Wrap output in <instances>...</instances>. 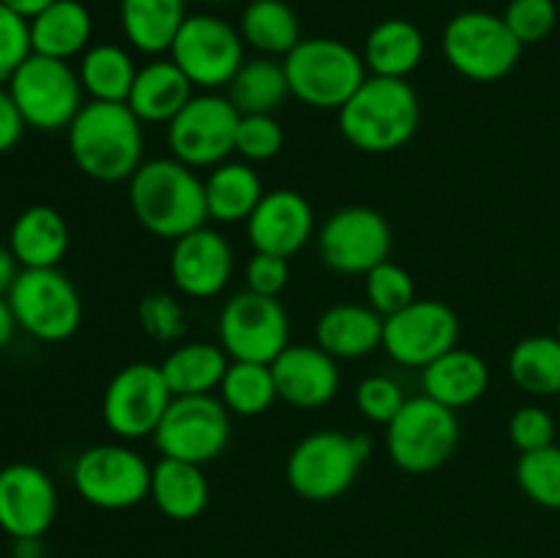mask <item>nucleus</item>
Wrapping results in <instances>:
<instances>
[{
	"instance_id": "obj_1",
	"label": "nucleus",
	"mask_w": 560,
	"mask_h": 558,
	"mask_svg": "<svg viewBox=\"0 0 560 558\" xmlns=\"http://www.w3.org/2000/svg\"><path fill=\"white\" fill-rule=\"evenodd\" d=\"M66 140L77 170L102 184L129 181L145 162L142 120L126 102H85Z\"/></svg>"
},
{
	"instance_id": "obj_2",
	"label": "nucleus",
	"mask_w": 560,
	"mask_h": 558,
	"mask_svg": "<svg viewBox=\"0 0 560 558\" xmlns=\"http://www.w3.org/2000/svg\"><path fill=\"white\" fill-rule=\"evenodd\" d=\"M129 206L148 233L178 241L191 230L206 228V181L175 156L151 159L129 178Z\"/></svg>"
},
{
	"instance_id": "obj_3",
	"label": "nucleus",
	"mask_w": 560,
	"mask_h": 558,
	"mask_svg": "<svg viewBox=\"0 0 560 558\" xmlns=\"http://www.w3.org/2000/svg\"><path fill=\"white\" fill-rule=\"evenodd\" d=\"M337 115L350 146L364 153H392L416 135L421 104L408 80L370 74Z\"/></svg>"
},
{
	"instance_id": "obj_4",
	"label": "nucleus",
	"mask_w": 560,
	"mask_h": 558,
	"mask_svg": "<svg viewBox=\"0 0 560 558\" xmlns=\"http://www.w3.org/2000/svg\"><path fill=\"white\" fill-rule=\"evenodd\" d=\"M370 454L372 441L364 432H310L295 443L284 465L290 490L312 503L334 501L353 487Z\"/></svg>"
},
{
	"instance_id": "obj_5",
	"label": "nucleus",
	"mask_w": 560,
	"mask_h": 558,
	"mask_svg": "<svg viewBox=\"0 0 560 558\" xmlns=\"http://www.w3.org/2000/svg\"><path fill=\"white\" fill-rule=\"evenodd\" d=\"M290 96L312 109H342L366 80L364 55L339 38H301L282 60Z\"/></svg>"
},
{
	"instance_id": "obj_6",
	"label": "nucleus",
	"mask_w": 560,
	"mask_h": 558,
	"mask_svg": "<svg viewBox=\"0 0 560 558\" xmlns=\"http://www.w3.org/2000/svg\"><path fill=\"white\" fill-rule=\"evenodd\" d=\"M459 443L457 410L427 394L410 397L386 425V449L405 474H430L448 463Z\"/></svg>"
},
{
	"instance_id": "obj_7",
	"label": "nucleus",
	"mask_w": 560,
	"mask_h": 558,
	"mask_svg": "<svg viewBox=\"0 0 560 558\" xmlns=\"http://www.w3.org/2000/svg\"><path fill=\"white\" fill-rule=\"evenodd\" d=\"M25 126L36 131H63L85 104L80 74L69 60L33 53L5 82Z\"/></svg>"
},
{
	"instance_id": "obj_8",
	"label": "nucleus",
	"mask_w": 560,
	"mask_h": 558,
	"mask_svg": "<svg viewBox=\"0 0 560 558\" xmlns=\"http://www.w3.org/2000/svg\"><path fill=\"white\" fill-rule=\"evenodd\" d=\"M16 326L38 342H66L82 323V299L60 268H20L5 293Z\"/></svg>"
},
{
	"instance_id": "obj_9",
	"label": "nucleus",
	"mask_w": 560,
	"mask_h": 558,
	"mask_svg": "<svg viewBox=\"0 0 560 558\" xmlns=\"http://www.w3.org/2000/svg\"><path fill=\"white\" fill-rule=\"evenodd\" d=\"M153 465L126 443H96L74 460L77 496L104 512H124L151 498Z\"/></svg>"
},
{
	"instance_id": "obj_10",
	"label": "nucleus",
	"mask_w": 560,
	"mask_h": 558,
	"mask_svg": "<svg viewBox=\"0 0 560 558\" xmlns=\"http://www.w3.org/2000/svg\"><path fill=\"white\" fill-rule=\"evenodd\" d=\"M443 55L465 80L495 82L517 66L523 44L506 20L490 11H463L443 31Z\"/></svg>"
},
{
	"instance_id": "obj_11",
	"label": "nucleus",
	"mask_w": 560,
	"mask_h": 558,
	"mask_svg": "<svg viewBox=\"0 0 560 558\" xmlns=\"http://www.w3.org/2000/svg\"><path fill=\"white\" fill-rule=\"evenodd\" d=\"M241 113L228 96L213 91L195 93L167 124V146L178 162L191 170L217 167L235 153V131Z\"/></svg>"
},
{
	"instance_id": "obj_12",
	"label": "nucleus",
	"mask_w": 560,
	"mask_h": 558,
	"mask_svg": "<svg viewBox=\"0 0 560 558\" xmlns=\"http://www.w3.org/2000/svg\"><path fill=\"white\" fill-rule=\"evenodd\" d=\"M217 328L219 345L233 361L271 364L290 345V317L282 301L252 290L224 301Z\"/></svg>"
},
{
	"instance_id": "obj_13",
	"label": "nucleus",
	"mask_w": 560,
	"mask_h": 558,
	"mask_svg": "<svg viewBox=\"0 0 560 558\" xmlns=\"http://www.w3.org/2000/svg\"><path fill=\"white\" fill-rule=\"evenodd\" d=\"M162 457L206 465L230 443V410L213 394L173 397L153 432Z\"/></svg>"
},
{
	"instance_id": "obj_14",
	"label": "nucleus",
	"mask_w": 560,
	"mask_h": 558,
	"mask_svg": "<svg viewBox=\"0 0 560 558\" xmlns=\"http://www.w3.org/2000/svg\"><path fill=\"white\" fill-rule=\"evenodd\" d=\"M173 63L200 91L228 88L235 71L244 66V38L230 22L213 14L186 16L170 47Z\"/></svg>"
},
{
	"instance_id": "obj_15",
	"label": "nucleus",
	"mask_w": 560,
	"mask_h": 558,
	"mask_svg": "<svg viewBox=\"0 0 560 558\" xmlns=\"http://www.w3.org/2000/svg\"><path fill=\"white\" fill-rule=\"evenodd\" d=\"M170 403H173V392H170L159 364L135 361V364L120 367L104 388V425L120 441L153 438Z\"/></svg>"
},
{
	"instance_id": "obj_16",
	"label": "nucleus",
	"mask_w": 560,
	"mask_h": 558,
	"mask_svg": "<svg viewBox=\"0 0 560 558\" xmlns=\"http://www.w3.org/2000/svg\"><path fill=\"white\" fill-rule=\"evenodd\" d=\"M317 249L331 271L366 277L392 255V224L370 206L339 208L317 233Z\"/></svg>"
},
{
	"instance_id": "obj_17",
	"label": "nucleus",
	"mask_w": 560,
	"mask_h": 558,
	"mask_svg": "<svg viewBox=\"0 0 560 558\" xmlns=\"http://www.w3.org/2000/svg\"><path fill=\"white\" fill-rule=\"evenodd\" d=\"M459 317L448 304L435 299H416L383 323V350L402 367H419L457 348Z\"/></svg>"
},
{
	"instance_id": "obj_18",
	"label": "nucleus",
	"mask_w": 560,
	"mask_h": 558,
	"mask_svg": "<svg viewBox=\"0 0 560 558\" xmlns=\"http://www.w3.org/2000/svg\"><path fill=\"white\" fill-rule=\"evenodd\" d=\"M58 518V487L33 463L0 468V531L11 539L44 536Z\"/></svg>"
},
{
	"instance_id": "obj_19",
	"label": "nucleus",
	"mask_w": 560,
	"mask_h": 558,
	"mask_svg": "<svg viewBox=\"0 0 560 558\" xmlns=\"http://www.w3.org/2000/svg\"><path fill=\"white\" fill-rule=\"evenodd\" d=\"M233 246L222 233L211 228L191 230L173 241L170 277L186 299H213L233 279Z\"/></svg>"
},
{
	"instance_id": "obj_20",
	"label": "nucleus",
	"mask_w": 560,
	"mask_h": 558,
	"mask_svg": "<svg viewBox=\"0 0 560 558\" xmlns=\"http://www.w3.org/2000/svg\"><path fill=\"white\" fill-rule=\"evenodd\" d=\"M246 235L255 252H268L290 260L315 235V211L310 200L295 189L266 191L252 217L246 219Z\"/></svg>"
},
{
	"instance_id": "obj_21",
	"label": "nucleus",
	"mask_w": 560,
	"mask_h": 558,
	"mask_svg": "<svg viewBox=\"0 0 560 558\" xmlns=\"http://www.w3.org/2000/svg\"><path fill=\"white\" fill-rule=\"evenodd\" d=\"M277 394L282 403L301 410H315L339 394V367L334 356L317 345H288L271 361Z\"/></svg>"
},
{
	"instance_id": "obj_22",
	"label": "nucleus",
	"mask_w": 560,
	"mask_h": 558,
	"mask_svg": "<svg viewBox=\"0 0 560 558\" xmlns=\"http://www.w3.org/2000/svg\"><path fill=\"white\" fill-rule=\"evenodd\" d=\"M383 323L370 304H334L317 317L315 345L334 359H361L383 348Z\"/></svg>"
},
{
	"instance_id": "obj_23",
	"label": "nucleus",
	"mask_w": 560,
	"mask_h": 558,
	"mask_svg": "<svg viewBox=\"0 0 560 558\" xmlns=\"http://www.w3.org/2000/svg\"><path fill=\"white\" fill-rule=\"evenodd\" d=\"M421 388L446 408H468L490 388V367L479 353L457 345L421 370Z\"/></svg>"
},
{
	"instance_id": "obj_24",
	"label": "nucleus",
	"mask_w": 560,
	"mask_h": 558,
	"mask_svg": "<svg viewBox=\"0 0 560 558\" xmlns=\"http://www.w3.org/2000/svg\"><path fill=\"white\" fill-rule=\"evenodd\" d=\"M69 241V224L52 206L25 208L9 230V249L20 268H58Z\"/></svg>"
},
{
	"instance_id": "obj_25",
	"label": "nucleus",
	"mask_w": 560,
	"mask_h": 558,
	"mask_svg": "<svg viewBox=\"0 0 560 558\" xmlns=\"http://www.w3.org/2000/svg\"><path fill=\"white\" fill-rule=\"evenodd\" d=\"M197 88L173 63V58H156L137 71L129 93V107L142 124H170L189 104Z\"/></svg>"
},
{
	"instance_id": "obj_26",
	"label": "nucleus",
	"mask_w": 560,
	"mask_h": 558,
	"mask_svg": "<svg viewBox=\"0 0 560 558\" xmlns=\"http://www.w3.org/2000/svg\"><path fill=\"white\" fill-rule=\"evenodd\" d=\"M211 487H208L202 465L186 460L162 457L151 474V501L159 512L175 523L197 520L208 507Z\"/></svg>"
},
{
	"instance_id": "obj_27",
	"label": "nucleus",
	"mask_w": 560,
	"mask_h": 558,
	"mask_svg": "<svg viewBox=\"0 0 560 558\" xmlns=\"http://www.w3.org/2000/svg\"><path fill=\"white\" fill-rule=\"evenodd\" d=\"M91 36V11L80 0H55L52 5H47L42 14L31 20L33 53L47 55V58H77L88 49Z\"/></svg>"
},
{
	"instance_id": "obj_28",
	"label": "nucleus",
	"mask_w": 560,
	"mask_h": 558,
	"mask_svg": "<svg viewBox=\"0 0 560 558\" xmlns=\"http://www.w3.org/2000/svg\"><path fill=\"white\" fill-rule=\"evenodd\" d=\"M427 53L424 36L419 27L408 20H383L366 36L364 63L366 71L375 77H394V80H408L421 66Z\"/></svg>"
},
{
	"instance_id": "obj_29",
	"label": "nucleus",
	"mask_w": 560,
	"mask_h": 558,
	"mask_svg": "<svg viewBox=\"0 0 560 558\" xmlns=\"http://www.w3.org/2000/svg\"><path fill=\"white\" fill-rule=\"evenodd\" d=\"M262 178L249 162H222L208 173V219L219 224L246 222L262 200Z\"/></svg>"
},
{
	"instance_id": "obj_30",
	"label": "nucleus",
	"mask_w": 560,
	"mask_h": 558,
	"mask_svg": "<svg viewBox=\"0 0 560 558\" xmlns=\"http://www.w3.org/2000/svg\"><path fill=\"white\" fill-rule=\"evenodd\" d=\"M230 367V356L217 342H184L159 364L173 397L213 394Z\"/></svg>"
},
{
	"instance_id": "obj_31",
	"label": "nucleus",
	"mask_w": 560,
	"mask_h": 558,
	"mask_svg": "<svg viewBox=\"0 0 560 558\" xmlns=\"http://www.w3.org/2000/svg\"><path fill=\"white\" fill-rule=\"evenodd\" d=\"M184 22L186 0H120V25L137 53H170Z\"/></svg>"
},
{
	"instance_id": "obj_32",
	"label": "nucleus",
	"mask_w": 560,
	"mask_h": 558,
	"mask_svg": "<svg viewBox=\"0 0 560 558\" xmlns=\"http://www.w3.org/2000/svg\"><path fill=\"white\" fill-rule=\"evenodd\" d=\"M288 96L290 85L282 60L266 55L244 60L228 85V98L241 115H273Z\"/></svg>"
},
{
	"instance_id": "obj_33",
	"label": "nucleus",
	"mask_w": 560,
	"mask_h": 558,
	"mask_svg": "<svg viewBox=\"0 0 560 558\" xmlns=\"http://www.w3.org/2000/svg\"><path fill=\"white\" fill-rule=\"evenodd\" d=\"M137 66L129 49L118 44H96L80 55L82 91L91 96V102H129V93L137 80Z\"/></svg>"
},
{
	"instance_id": "obj_34",
	"label": "nucleus",
	"mask_w": 560,
	"mask_h": 558,
	"mask_svg": "<svg viewBox=\"0 0 560 558\" xmlns=\"http://www.w3.org/2000/svg\"><path fill=\"white\" fill-rule=\"evenodd\" d=\"M241 38L266 58H284L301 42L299 16L284 0H252L241 14Z\"/></svg>"
},
{
	"instance_id": "obj_35",
	"label": "nucleus",
	"mask_w": 560,
	"mask_h": 558,
	"mask_svg": "<svg viewBox=\"0 0 560 558\" xmlns=\"http://www.w3.org/2000/svg\"><path fill=\"white\" fill-rule=\"evenodd\" d=\"M509 375L514 386L534 397L560 394V339L550 334L520 339L509 353Z\"/></svg>"
},
{
	"instance_id": "obj_36",
	"label": "nucleus",
	"mask_w": 560,
	"mask_h": 558,
	"mask_svg": "<svg viewBox=\"0 0 560 558\" xmlns=\"http://www.w3.org/2000/svg\"><path fill=\"white\" fill-rule=\"evenodd\" d=\"M219 399L230 410V416H241V419L262 416L279 399L271 364L230 359L228 372L219 383Z\"/></svg>"
},
{
	"instance_id": "obj_37",
	"label": "nucleus",
	"mask_w": 560,
	"mask_h": 558,
	"mask_svg": "<svg viewBox=\"0 0 560 558\" xmlns=\"http://www.w3.org/2000/svg\"><path fill=\"white\" fill-rule=\"evenodd\" d=\"M517 485L525 496L545 509L560 512V446L550 443L536 452L520 454Z\"/></svg>"
},
{
	"instance_id": "obj_38",
	"label": "nucleus",
	"mask_w": 560,
	"mask_h": 558,
	"mask_svg": "<svg viewBox=\"0 0 560 558\" xmlns=\"http://www.w3.org/2000/svg\"><path fill=\"white\" fill-rule=\"evenodd\" d=\"M364 290L372 310L381 312L383 317L397 315L399 310H405V306L416 301L413 277H410L408 268L397 266L392 260H383L381 266H375L366 274Z\"/></svg>"
},
{
	"instance_id": "obj_39",
	"label": "nucleus",
	"mask_w": 560,
	"mask_h": 558,
	"mask_svg": "<svg viewBox=\"0 0 560 558\" xmlns=\"http://www.w3.org/2000/svg\"><path fill=\"white\" fill-rule=\"evenodd\" d=\"M137 321H140L142 334L159 345H178L186 337L184 306L164 290L142 295L137 304Z\"/></svg>"
},
{
	"instance_id": "obj_40",
	"label": "nucleus",
	"mask_w": 560,
	"mask_h": 558,
	"mask_svg": "<svg viewBox=\"0 0 560 558\" xmlns=\"http://www.w3.org/2000/svg\"><path fill=\"white\" fill-rule=\"evenodd\" d=\"M284 146V129L273 115H241L235 131V153L244 162H268L279 156Z\"/></svg>"
},
{
	"instance_id": "obj_41",
	"label": "nucleus",
	"mask_w": 560,
	"mask_h": 558,
	"mask_svg": "<svg viewBox=\"0 0 560 558\" xmlns=\"http://www.w3.org/2000/svg\"><path fill=\"white\" fill-rule=\"evenodd\" d=\"M408 403L402 386L388 375H370L355 386V408L372 425L386 427Z\"/></svg>"
},
{
	"instance_id": "obj_42",
	"label": "nucleus",
	"mask_w": 560,
	"mask_h": 558,
	"mask_svg": "<svg viewBox=\"0 0 560 558\" xmlns=\"http://www.w3.org/2000/svg\"><path fill=\"white\" fill-rule=\"evenodd\" d=\"M503 20L525 47V44H536L550 36L558 22V9L552 0H512Z\"/></svg>"
},
{
	"instance_id": "obj_43",
	"label": "nucleus",
	"mask_w": 560,
	"mask_h": 558,
	"mask_svg": "<svg viewBox=\"0 0 560 558\" xmlns=\"http://www.w3.org/2000/svg\"><path fill=\"white\" fill-rule=\"evenodd\" d=\"M31 55V20L0 3V82H9Z\"/></svg>"
},
{
	"instance_id": "obj_44",
	"label": "nucleus",
	"mask_w": 560,
	"mask_h": 558,
	"mask_svg": "<svg viewBox=\"0 0 560 558\" xmlns=\"http://www.w3.org/2000/svg\"><path fill=\"white\" fill-rule=\"evenodd\" d=\"M509 438L520 449V454L545 449L556 443V419L539 405H523L509 419Z\"/></svg>"
},
{
	"instance_id": "obj_45",
	"label": "nucleus",
	"mask_w": 560,
	"mask_h": 558,
	"mask_svg": "<svg viewBox=\"0 0 560 558\" xmlns=\"http://www.w3.org/2000/svg\"><path fill=\"white\" fill-rule=\"evenodd\" d=\"M246 290L260 295H271V299H279L284 288L290 282V266L288 257L268 255V252H255L246 263Z\"/></svg>"
},
{
	"instance_id": "obj_46",
	"label": "nucleus",
	"mask_w": 560,
	"mask_h": 558,
	"mask_svg": "<svg viewBox=\"0 0 560 558\" xmlns=\"http://www.w3.org/2000/svg\"><path fill=\"white\" fill-rule=\"evenodd\" d=\"M25 129L27 126L16 109L14 98H11L9 88H0V153H9L11 148H16Z\"/></svg>"
},
{
	"instance_id": "obj_47",
	"label": "nucleus",
	"mask_w": 560,
	"mask_h": 558,
	"mask_svg": "<svg viewBox=\"0 0 560 558\" xmlns=\"http://www.w3.org/2000/svg\"><path fill=\"white\" fill-rule=\"evenodd\" d=\"M16 274H20V263L11 255L9 244H0V295H5L14 284Z\"/></svg>"
},
{
	"instance_id": "obj_48",
	"label": "nucleus",
	"mask_w": 560,
	"mask_h": 558,
	"mask_svg": "<svg viewBox=\"0 0 560 558\" xmlns=\"http://www.w3.org/2000/svg\"><path fill=\"white\" fill-rule=\"evenodd\" d=\"M16 317L14 312H11L9 301H5V295H0V350L9 348V342L14 339L16 334Z\"/></svg>"
},
{
	"instance_id": "obj_49",
	"label": "nucleus",
	"mask_w": 560,
	"mask_h": 558,
	"mask_svg": "<svg viewBox=\"0 0 560 558\" xmlns=\"http://www.w3.org/2000/svg\"><path fill=\"white\" fill-rule=\"evenodd\" d=\"M44 536L11 539V558H44Z\"/></svg>"
},
{
	"instance_id": "obj_50",
	"label": "nucleus",
	"mask_w": 560,
	"mask_h": 558,
	"mask_svg": "<svg viewBox=\"0 0 560 558\" xmlns=\"http://www.w3.org/2000/svg\"><path fill=\"white\" fill-rule=\"evenodd\" d=\"M3 5H9L11 11H16V14H22L25 20H33V16L42 14L47 5H52L55 0H0Z\"/></svg>"
},
{
	"instance_id": "obj_51",
	"label": "nucleus",
	"mask_w": 560,
	"mask_h": 558,
	"mask_svg": "<svg viewBox=\"0 0 560 558\" xmlns=\"http://www.w3.org/2000/svg\"><path fill=\"white\" fill-rule=\"evenodd\" d=\"M202 3H224V0H202Z\"/></svg>"
},
{
	"instance_id": "obj_52",
	"label": "nucleus",
	"mask_w": 560,
	"mask_h": 558,
	"mask_svg": "<svg viewBox=\"0 0 560 558\" xmlns=\"http://www.w3.org/2000/svg\"><path fill=\"white\" fill-rule=\"evenodd\" d=\"M556 337L560 339V317H558V334H556Z\"/></svg>"
}]
</instances>
